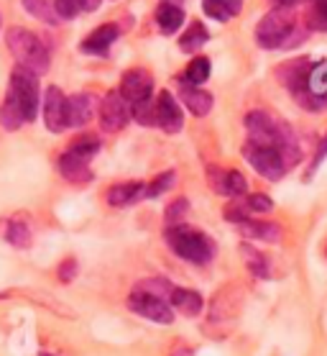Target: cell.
<instances>
[{
	"label": "cell",
	"mask_w": 327,
	"mask_h": 356,
	"mask_svg": "<svg viewBox=\"0 0 327 356\" xmlns=\"http://www.w3.org/2000/svg\"><path fill=\"white\" fill-rule=\"evenodd\" d=\"M184 24V10L176 6L174 0H164L159 8H156V26L161 29V33H176Z\"/></svg>",
	"instance_id": "cb8c5ba5"
},
{
	"label": "cell",
	"mask_w": 327,
	"mask_h": 356,
	"mask_svg": "<svg viewBox=\"0 0 327 356\" xmlns=\"http://www.w3.org/2000/svg\"><path fill=\"white\" fill-rule=\"evenodd\" d=\"M210 72H212V62L208 57H192V62L187 65L184 74H179V80L182 82H190V85H205L210 80Z\"/></svg>",
	"instance_id": "83f0119b"
},
{
	"label": "cell",
	"mask_w": 327,
	"mask_h": 356,
	"mask_svg": "<svg viewBox=\"0 0 327 356\" xmlns=\"http://www.w3.org/2000/svg\"><path fill=\"white\" fill-rule=\"evenodd\" d=\"M174 3H176V0H174Z\"/></svg>",
	"instance_id": "c3c4849f"
},
{
	"label": "cell",
	"mask_w": 327,
	"mask_h": 356,
	"mask_svg": "<svg viewBox=\"0 0 327 356\" xmlns=\"http://www.w3.org/2000/svg\"><path fill=\"white\" fill-rule=\"evenodd\" d=\"M190 213V200L187 197H176L167 205L164 211V223L167 226H176V223H184V216Z\"/></svg>",
	"instance_id": "8d00e7d4"
},
{
	"label": "cell",
	"mask_w": 327,
	"mask_h": 356,
	"mask_svg": "<svg viewBox=\"0 0 327 356\" xmlns=\"http://www.w3.org/2000/svg\"><path fill=\"white\" fill-rule=\"evenodd\" d=\"M24 115H21V111H18V106L10 100L8 95H6V100H3V108H0V126L6 131H18L21 126H24Z\"/></svg>",
	"instance_id": "d6a6232c"
},
{
	"label": "cell",
	"mask_w": 327,
	"mask_h": 356,
	"mask_svg": "<svg viewBox=\"0 0 327 356\" xmlns=\"http://www.w3.org/2000/svg\"><path fill=\"white\" fill-rule=\"evenodd\" d=\"M302 90L322 97V100L327 103V59H319V62L312 65L310 80H307V85H304Z\"/></svg>",
	"instance_id": "4dcf8cb0"
},
{
	"label": "cell",
	"mask_w": 327,
	"mask_h": 356,
	"mask_svg": "<svg viewBox=\"0 0 327 356\" xmlns=\"http://www.w3.org/2000/svg\"><path fill=\"white\" fill-rule=\"evenodd\" d=\"M167 246L174 251L179 259L190 261V264H197V267H205L215 259L217 254V243L212 236H208L200 228H192L187 223H176V226H167Z\"/></svg>",
	"instance_id": "7a4b0ae2"
},
{
	"label": "cell",
	"mask_w": 327,
	"mask_h": 356,
	"mask_svg": "<svg viewBox=\"0 0 327 356\" xmlns=\"http://www.w3.org/2000/svg\"><path fill=\"white\" fill-rule=\"evenodd\" d=\"M304 26L310 31H327V0H310L304 13Z\"/></svg>",
	"instance_id": "1f68e13d"
},
{
	"label": "cell",
	"mask_w": 327,
	"mask_h": 356,
	"mask_svg": "<svg viewBox=\"0 0 327 356\" xmlns=\"http://www.w3.org/2000/svg\"><path fill=\"white\" fill-rule=\"evenodd\" d=\"M327 159V136L319 141V146H317V152H315V156H312V162H310V170H307V175H304V179L310 182L315 175H317V170H319V164L325 162Z\"/></svg>",
	"instance_id": "b9f144b4"
},
{
	"label": "cell",
	"mask_w": 327,
	"mask_h": 356,
	"mask_svg": "<svg viewBox=\"0 0 327 356\" xmlns=\"http://www.w3.org/2000/svg\"><path fill=\"white\" fill-rule=\"evenodd\" d=\"M169 356H197V354H194V348L184 346V343H176V346L171 348V354H169Z\"/></svg>",
	"instance_id": "7bdbcfd3"
},
{
	"label": "cell",
	"mask_w": 327,
	"mask_h": 356,
	"mask_svg": "<svg viewBox=\"0 0 327 356\" xmlns=\"http://www.w3.org/2000/svg\"><path fill=\"white\" fill-rule=\"evenodd\" d=\"M128 310H133L136 316L151 321V323L159 325H171L174 323V308L171 302L164 298H156V295H149V292L133 290L126 300Z\"/></svg>",
	"instance_id": "8992f818"
},
{
	"label": "cell",
	"mask_w": 327,
	"mask_h": 356,
	"mask_svg": "<svg viewBox=\"0 0 327 356\" xmlns=\"http://www.w3.org/2000/svg\"><path fill=\"white\" fill-rule=\"evenodd\" d=\"M312 62L310 57H294V59H287V62H281L276 65L274 74H276V80L284 85L287 90L296 92V90H302L310 80V72H312Z\"/></svg>",
	"instance_id": "5bb4252c"
},
{
	"label": "cell",
	"mask_w": 327,
	"mask_h": 356,
	"mask_svg": "<svg viewBox=\"0 0 327 356\" xmlns=\"http://www.w3.org/2000/svg\"><path fill=\"white\" fill-rule=\"evenodd\" d=\"M325 254H327V246H325Z\"/></svg>",
	"instance_id": "7dc6e473"
},
{
	"label": "cell",
	"mask_w": 327,
	"mask_h": 356,
	"mask_svg": "<svg viewBox=\"0 0 327 356\" xmlns=\"http://www.w3.org/2000/svg\"><path fill=\"white\" fill-rule=\"evenodd\" d=\"M276 152L281 154L287 170L296 167L302 162V146H299V138H296L292 123H287L284 118H279V131H276Z\"/></svg>",
	"instance_id": "e0dca14e"
},
{
	"label": "cell",
	"mask_w": 327,
	"mask_h": 356,
	"mask_svg": "<svg viewBox=\"0 0 327 356\" xmlns=\"http://www.w3.org/2000/svg\"><path fill=\"white\" fill-rule=\"evenodd\" d=\"M77 272H80V264H77V259H74V257H67V259L56 267V277H59V282H64V284L74 282Z\"/></svg>",
	"instance_id": "60d3db41"
},
{
	"label": "cell",
	"mask_w": 327,
	"mask_h": 356,
	"mask_svg": "<svg viewBox=\"0 0 327 356\" xmlns=\"http://www.w3.org/2000/svg\"><path fill=\"white\" fill-rule=\"evenodd\" d=\"M238 251H240V259H243L246 269L255 280H269V277H271V264H269L264 251H258L253 243H240Z\"/></svg>",
	"instance_id": "603a6c76"
},
{
	"label": "cell",
	"mask_w": 327,
	"mask_h": 356,
	"mask_svg": "<svg viewBox=\"0 0 327 356\" xmlns=\"http://www.w3.org/2000/svg\"><path fill=\"white\" fill-rule=\"evenodd\" d=\"M243 290H240L238 284H228L223 290L217 292L212 302H210V313H208V323L210 325H223L225 323H233L235 318H238L240 308H243Z\"/></svg>",
	"instance_id": "ba28073f"
},
{
	"label": "cell",
	"mask_w": 327,
	"mask_h": 356,
	"mask_svg": "<svg viewBox=\"0 0 327 356\" xmlns=\"http://www.w3.org/2000/svg\"><path fill=\"white\" fill-rule=\"evenodd\" d=\"M97 108H100V100L92 92L69 95L67 97V121H69V129H85L97 115Z\"/></svg>",
	"instance_id": "9a60e30c"
},
{
	"label": "cell",
	"mask_w": 327,
	"mask_h": 356,
	"mask_svg": "<svg viewBox=\"0 0 327 356\" xmlns=\"http://www.w3.org/2000/svg\"><path fill=\"white\" fill-rule=\"evenodd\" d=\"M240 236L246 238H253V241H266V243H279L281 241V226L279 223H271V220H255L248 218L243 223H238Z\"/></svg>",
	"instance_id": "7402d4cb"
},
{
	"label": "cell",
	"mask_w": 327,
	"mask_h": 356,
	"mask_svg": "<svg viewBox=\"0 0 327 356\" xmlns=\"http://www.w3.org/2000/svg\"><path fill=\"white\" fill-rule=\"evenodd\" d=\"M133 115H131V103L120 95L118 90H112L100 100V108H97V121H100V129L105 134H118L128 126Z\"/></svg>",
	"instance_id": "52a82bcc"
},
{
	"label": "cell",
	"mask_w": 327,
	"mask_h": 356,
	"mask_svg": "<svg viewBox=\"0 0 327 356\" xmlns=\"http://www.w3.org/2000/svg\"><path fill=\"white\" fill-rule=\"evenodd\" d=\"M54 8L62 21H72L85 10V0H54Z\"/></svg>",
	"instance_id": "f35d334b"
},
{
	"label": "cell",
	"mask_w": 327,
	"mask_h": 356,
	"mask_svg": "<svg viewBox=\"0 0 327 356\" xmlns=\"http://www.w3.org/2000/svg\"><path fill=\"white\" fill-rule=\"evenodd\" d=\"M59 175H62L67 182H72V185H87V182H92V177H95L92 170H90V162L69 154L67 149H64V154L59 156Z\"/></svg>",
	"instance_id": "ffe728a7"
},
{
	"label": "cell",
	"mask_w": 327,
	"mask_h": 356,
	"mask_svg": "<svg viewBox=\"0 0 327 356\" xmlns=\"http://www.w3.org/2000/svg\"><path fill=\"white\" fill-rule=\"evenodd\" d=\"M41 113H44V123H47V129L51 134H62V131L69 129V121H67V95L56 85L47 88V92H44Z\"/></svg>",
	"instance_id": "9c48e42d"
},
{
	"label": "cell",
	"mask_w": 327,
	"mask_h": 356,
	"mask_svg": "<svg viewBox=\"0 0 327 356\" xmlns=\"http://www.w3.org/2000/svg\"><path fill=\"white\" fill-rule=\"evenodd\" d=\"M6 44H8L10 54L16 59V65L26 67V70H31L41 77V74L49 70V49L47 44L31 33L28 29H10L8 36H6Z\"/></svg>",
	"instance_id": "3957f363"
},
{
	"label": "cell",
	"mask_w": 327,
	"mask_h": 356,
	"mask_svg": "<svg viewBox=\"0 0 327 356\" xmlns=\"http://www.w3.org/2000/svg\"><path fill=\"white\" fill-rule=\"evenodd\" d=\"M24 3V10L28 13L31 18L41 21V24H49V26H56L62 18L56 16V8L51 0H21Z\"/></svg>",
	"instance_id": "f1b7e54d"
},
{
	"label": "cell",
	"mask_w": 327,
	"mask_h": 356,
	"mask_svg": "<svg viewBox=\"0 0 327 356\" xmlns=\"http://www.w3.org/2000/svg\"><path fill=\"white\" fill-rule=\"evenodd\" d=\"M169 302L176 313H182L187 318H197L205 310V298L197 290H190V287H174L169 295Z\"/></svg>",
	"instance_id": "d6986e66"
},
{
	"label": "cell",
	"mask_w": 327,
	"mask_h": 356,
	"mask_svg": "<svg viewBox=\"0 0 327 356\" xmlns=\"http://www.w3.org/2000/svg\"><path fill=\"white\" fill-rule=\"evenodd\" d=\"M39 356H54V354H49V351H41V354Z\"/></svg>",
	"instance_id": "f6af8a7d"
},
{
	"label": "cell",
	"mask_w": 327,
	"mask_h": 356,
	"mask_svg": "<svg viewBox=\"0 0 327 356\" xmlns=\"http://www.w3.org/2000/svg\"><path fill=\"white\" fill-rule=\"evenodd\" d=\"M156 126H159L164 134H169V136H174V134H179L184 126V111L182 106L176 103V97L171 95V92H159V97H156Z\"/></svg>",
	"instance_id": "4fadbf2b"
},
{
	"label": "cell",
	"mask_w": 327,
	"mask_h": 356,
	"mask_svg": "<svg viewBox=\"0 0 327 356\" xmlns=\"http://www.w3.org/2000/svg\"><path fill=\"white\" fill-rule=\"evenodd\" d=\"M210 187L223 197H243L248 193V179L238 170H220V167H208Z\"/></svg>",
	"instance_id": "7c38bea8"
},
{
	"label": "cell",
	"mask_w": 327,
	"mask_h": 356,
	"mask_svg": "<svg viewBox=\"0 0 327 356\" xmlns=\"http://www.w3.org/2000/svg\"><path fill=\"white\" fill-rule=\"evenodd\" d=\"M105 200L112 208H128L138 200H146V182H118V185L108 187Z\"/></svg>",
	"instance_id": "ac0fdd59"
},
{
	"label": "cell",
	"mask_w": 327,
	"mask_h": 356,
	"mask_svg": "<svg viewBox=\"0 0 327 356\" xmlns=\"http://www.w3.org/2000/svg\"><path fill=\"white\" fill-rule=\"evenodd\" d=\"M202 8L210 18L225 24V21L238 16L240 8H243V0H202Z\"/></svg>",
	"instance_id": "d4e9b609"
},
{
	"label": "cell",
	"mask_w": 327,
	"mask_h": 356,
	"mask_svg": "<svg viewBox=\"0 0 327 356\" xmlns=\"http://www.w3.org/2000/svg\"><path fill=\"white\" fill-rule=\"evenodd\" d=\"M0 26H3V18H0Z\"/></svg>",
	"instance_id": "bcb514c9"
},
{
	"label": "cell",
	"mask_w": 327,
	"mask_h": 356,
	"mask_svg": "<svg viewBox=\"0 0 327 356\" xmlns=\"http://www.w3.org/2000/svg\"><path fill=\"white\" fill-rule=\"evenodd\" d=\"M248 129V141L255 144H266L276 149V131H279V118L269 111H251L243 118Z\"/></svg>",
	"instance_id": "30bf717a"
},
{
	"label": "cell",
	"mask_w": 327,
	"mask_h": 356,
	"mask_svg": "<svg viewBox=\"0 0 327 356\" xmlns=\"http://www.w3.org/2000/svg\"><path fill=\"white\" fill-rule=\"evenodd\" d=\"M3 236H6V241L10 243V246H16V249H28L33 243V236H31V228L26 226L24 220H8L6 223V231H3Z\"/></svg>",
	"instance_id": "f546056e"
},
{
	"label": "cell",
	"mask_w": 327,
	"mask_h": 356,
	"mask_svg": "<svg viewBox=\"0 0 327 356\" xmlns=\"http://www.w3.org/2000/svg\"><path fill=\"white\" fill-rule=\"evenodd\" d=\"M248 213H251V211H248V205H246V200H243V197H230V202L223 208V218L238 226V223H243V220L251 218Z\"/></svg>",
	"instance_id": "74e56055"
},
{
	"label": "cell",
	"mask_w": 327,
	"mask_h": 356,
	"mask_svg": "<svg viewBox=\"0 0 327 356\" xmlns=\"http://www.w3.org/2000/svg\"><path fill=\"white\" fill-rule=\"evenodd\" d=\"M120 36V26L118 24H105V26H97L95 31L90 33L87 39L82 41L80 49L85 54H108V49L118 41Z\"/></svg>",
	"instance_id": "44dd1931"
},
{
	"label": "cell",
	"mask_w": 327,
	"mask_h": 356,
	"mask_svg": "<svg viewBox=\"0 0 327 356\" xmlns=\"http://www.w3.org/2000/svg\"><path fill=\"white\" fill-rule=\"evenodd\" d=\"M131 115H133V121L141 123V126H156V103H153L151 97L138 100V103L131 106Z\"/></svg>",
	"instance_id": "e575fe53"
},
{
	"label": "cell",
	"mask_w": 327,
	"mask_h": 356,
	"mask_svg": "<svg viewBox=\"0 0 327 356\" xmlns=\"http://www.w3.org/2000/svg\"><path fill=\"white\" fill-rule=\"evenodd\" d=\"M118 92L126 97L131 106H133V103H138V100H146V97H151V92H153V77H151V72H149V70H144V67H133V70L123 72Z\"/></svg>",
	"instance_id": "8fae6325"
},
{
	"label": "cell",
	"mask_w": 327,
	"mask_h": 356,
	"mask_svg": "<svg viewBox=\"0 0 327 356\" xmlns=\"http://www.w3.org/2000/svg\"><path fill=\"white\" fill-rule=\"evenodd\" d=\"M243 200H246L248 211L251 213H271L274 211V200L269 195L264 193H251V195H243Z\"/></svg>",
	"instance_id": "ab89813d"
},
{
	"label": "cell",
	"mask_w": 327,
	"mask_h": 356,
	"mask_svg": "<svg viewBox=\"0 0 327 356\" xmlns=\"http://www.w3.org/2000/svg\"><path fill=\"white\" fill-rule=\"evenodd\" d=\"M179 100H182L184 108H187L192 115H197V118H205V115L212 111V106H215L212 92L202 90L200 85H190V82H182V80H179Z\"/></svg>",
	"instance_id": "2e32d148"
},
{
	"label": "cell",
	"mask_w": 327,
	"mask_h": 356,
	"mask_svg": "<svg viewBox=\"0 0 327 356\" xmlns=\"http://www.w3.org/2000/svg\"><path fill=\"white\" fill-rule=\"evenodd\" d=\"M307 26H296V10L292 6H274L255 24V41L261 49H294L307 39Z\"/></svg>",
	"instance_id": "6da1fadb"
},
{
	"label": "cell",
	"mask_w": 327,
	"mask_h": 356,
	"mask_svg": "<svg viewBox=\"0 0 327 356\" xmlns=\"http://www.w3.org/2000/svg\"><path fill=\"white\" fill-rule=\"evenodd\" d=\"M174 179H176L174 170H167V172H161V175H156L153 182L146 185V200H156V197H161L164 193H169L171 185H174Z\"/></svg>",
	"instance_id": "836d02e7"
},
{
	"label": "cell",
	"mask_w": 327,
	"mask_h": 356,
	"mask_svg": "<svg viewBox=\"0 0 327 356\" xmlns=\"http://www.w3.org/2000/svg\"><path fill=\"white\" fill-rule=\"evenodd\" d=\"M67 152L85 159V162H92L97 152H100V136H95V134H80V136L72 138V144L67 146Z\"/></svg>",
	"instance_id": "4316f807"
},
{
	"label": "cell",
	"mask_w": 327,
	"mask_h": 356,
	"mask_svg": "<svg viewBox=\"0 0 327 356\" xmlns=\"http://www.w3.org/2000/svg\"><path fill=\"white\" fill-rule=\"evenodd\" d=\"M210 33L208 29H205V24L202 21H192L190 26H187V31L182 33V39H179V49L182 51H187V54H194V51H200L205 44H208Z\"/></svg>",
	"instance_id": "484cf974"
},
{
	"label": "cell",
	"mask_w": 327,
	"mask_h": 356,
	"mask_svg": "<svg viewBox=\"0 0 327 356\" xmlns=\"http://www.w3.org/2000/svg\"><path fill=\"white\" fill-rule=\"evenodd\" d=\"M133 290L149 292V295H156V298L169 300V295H171V290H174V284L169 282V280H164V277H149V280H141Z\"/></svg>",
	"instance_id": "d590c367"
},
{
	"label": "cell",
	"mask_w": 327,
	"mask_h": 356,
	"mask_svg": "<svg viewBox=\"0 0 327 356\" xmlns=\"http://www.w3.org/2000/svg\"><path fill=\"white\" fill-rule=\"evenodd\" d=\"M100 6V0H85V10H95Z\"/></svg>",
	"instance_id": "ee69618b"
},
{
	"label": "cell",
	"mask_w": 327,
	"mask_h": 356,
	"mask_svg": "<svg viewBox=\"0 0 327 356\" xmlns=\"http://www.w3.org/2000/svg\"><path fill=\"white\" fill-rule=\"evenodd\" d=\"M8 97L18 106L26 123H33L41 108V88H39V74L16 65L8 80Z\"/></svg>",
	"instance_id": "277c9868"
},
{
	"label": "cell",
	"mask_w": 327,
	"mask_h": 356,
	"mask_svg": "<svg viewBox=\"0 0 327 356\" xmlns=\"http://www.w3.org/2000/svg\"><path fill=\"white\" fill-rule=\"evenodd\" d=\"M240 154H243V159H246L261 177L269 179V182H279V179L289 172L284 159H281V154L274 149V146L255 144V141H248L246 138V144H243V149H240Z\"/></svg>",
	"instance_id": "5b68a950"
}]
</instances>
